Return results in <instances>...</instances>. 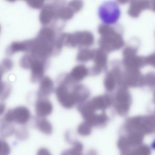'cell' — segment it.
I'll use <instances>...</instances> for the list:
<instances>
[{"instance_id": "cell-12", "label": "cell", "mask_w": 155, "mask_h": 155, "mask_svg": "<svg viewBox=\"0 0 155 155\" xmlns=\"http://www.w3.org/2000/svg\"><path fill=\"white\" fill-rule=\"evenodd\" d=\"M37 155H51L47 149L41 148L38 150Z\"/></svg>"}, {"instance_id": "cell-6", "label": "cell", "mask_w": 155, "mask_h": 155, "mask_svg": "<svg viewBox=\"0 0 155 155\" xmlns=\"http://www.w3.org/2000/svg\"><path fill=\"white\" fill-rule=\"evenodd\" d=\"M35 126L42 133L49 134L51 131V127L49 122L44 118L38 117L35 120Z\"/></svg>"}, {"instance_id": "cell-10", "label": "cell", "mask_w": 155, "mask_h": 155, "mask_svg": "<svg viewBox=\"0 0 155 155\" xmlns=\"http://www.w3.org/2000/svg\"><path fill=\"white\" fill-rule=\"evenodd\" d=\"M16 137L20 140H24L28 137V132L27 129L21 128L17 130H15V133Z\"/></svg>"}, {"instance_id": "cell-9", "label": "cell", "mask_w": 155, "mask_h": 155, "mask_svg": "<svg viewBox=\"0 0 155 155\" xmlns=\"http://www.w3.org/2000/svg\"><path fill=\"white\" fill-rule=\"evenodd\" d=\"M11 148L5 140L0 139V155H9Z\"/></svg>"}, {"instance_id": "cell-4", "label": "cell", "mask_w": 155, "mask_h": 155, "mask_svg": "<svg viewBox=\"0 0 155 155\" xmlns=\"http://www.w3.org/2000/svg\"><path fill=\"white\" fill-rule=\"evenodd\" d=\"M52 81L48 77L41 78L38 91L39 97L42 98L47 96L50 92L52 88Z\"/></svg>"}, {"instance_id": "cell-5", "label": "cell", "mask_w": 155, "mask_h": 155, "mask_svg": "<svg viewBox=\"0 0 155 155\" xmlns=\"http://www.w3.org/2000/svg\"><path fill=\"white\" fill-rule=\"evenodd\" d=\"M53 11L52 8L49 5L43 7L40 14V21L41 24L47 25L50 22L53 17Z\"/></svg>"}, {"instance_id": "cell-13", "label": "cell", "mask_w": 155, "mask_h": 155, "mask_svg": "<svg viewBox=\"0 0 155 155\" xmlns=\"http://www.w3.org/2000/svg\"><path fill=\"white\" fill-rule=\"evenodd\" d=\"M6 110V106L4 103L0 102V116L3 115Z\"/></svg>"}, {"instance_id": "cell-7", "label": "cell", "mask_w": 155, "mask_h": 155, "mask_svg": "<svg viewBox=\"0 0 155 155\" xmlns=\"http://www.w3.org/2000/svg\"><path fill=\"white\" fill-rule=\"evenodd\" d=\"M29 49V41L23 42H15L12 43L8 51L10 53L13 54L20 51H28Z\"/></svg>"}, {"instance_id": "cell-1", "label": "cell", "mask_w": 155, "mask_h": 155, "mask_svg": "<svg viewBox=\"0 0 155 155\" xmlns=\"http://www.w3.org/2000/svg\"><path fill=\"white\" fill-rule=\"evenodd\" d=\"M31 117L29 110L27 107L19 106L9 110L5 114L4 122L8 123L15 122L20 125L27 124Z\"/></svg>"}, {"instance_id": "cell-11", "label": "cell", "mask_w": 155, "mask_h": 155, "mask_svg": "<svg viewBox=\"0 0 155 155\" xmlns=\"http://www.w3.org/2000/svg\"><path fill=\"white\" fill-rule=\"evenodd\" d=\"M28 4L32 8L40 9L43 7L44 2L41 1H28Z\"/></svg>"}, {"instance_id": "cell-8", "label": "cell", "mask_w": 155, "mask_h": 155, "mask_svg": "<svg viewBox=\"0 0 155 155\" xmlns=\"http://www.w3.org/2000/svg\"><path fill=\"white\" fill-rule=\"evenodd\" d=\"M15 129L11 123L4 122L0 125V136L2 138H8L15 133Z\"/></svg>"}, {"instance_id": "cell-3", "label": "cell", "mask_w": 155, "mask_h": 155, "mask_svg": "<svg viewBox=\"0 0 155 155\" xmlns=\"http://www.w3.org/2000/svg\"><path fill=\"white\" fill-rule=\"evenodd\" d=\"M52 110L50 102L42 98H40L35 105V112L38 117L44 118L49 115Z\"/></svg>"}, {"instance_id": "cell-2", "label": "cell", "mask_w": 155, "mask_h": 155, "mask_svg": "<svg viewBox=\"0 0 155 155\" xmlns=\"http://www.w3.org/2000/svg\"><path fill=\"white\" fill-rule=\"evenodd\" d=\"M28 68H30L31 71V78L32 80H39L42 78L44 72V62L42 60L35 58L34 57L30 62Z\"/></svg>"}, {"instance_id": "cell-14", "label": "cell", "mask_w": 155, "mask_h": 155, "mask_svg": "<svg viewBox=\"0 0 155 155\" xmlns=\"http://www.w3.org/2000/svg\"><path fill=\"white\" fill-rule=\"evenodd\" d=\"M0 31H1V27H0Z\"/></svg>"}]
</instances>
